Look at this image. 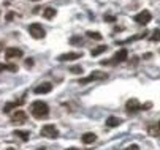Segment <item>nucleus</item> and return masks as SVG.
Here are the masks:
<instances>
[{
	"mask_svg": "<svg viewBox=\"0 0 160 150\" xmlns=\"http://www.w3.org/2000/svg\"><path fill=\"white\" fill-rule=\"evenodd\" d=\"M70 71H72V73H78V74H81V73H82V68H81V67H72Z\"/></svg>",
	"mask_w": 160,
	"mask_h": 150,
	"instance_id": "5701e85b",
	"label": "nucleus"
},
{
	"mask_svg": "<svg viewBox=\"0 0 160 150\" xmlns=\"http://www.w3.org/2000/svg\"><path fill=\"white\" fill-rule=\"evenodd\" d=\"M70 43H72V45H81V43H82V40H81L79 36H73V38L70 40Z\"/></svg>",
	"mask_w": 160,
	"mask_h": 150,
	"instance_id": "4be33fe9",
	"label": "nucleus"
},
{
	"mask_svg": "<svg viewBox=\"0 0 160 150\" xmlns=\"http://www.w3.org/2000/svg\"><path fill=\"white\" fill-rule=\"evenodd\" d=\"M32 2H38V0H32Z\"/></svg>",
	"mask_w": 160,
	"mask_h": 150,
	"instance_id": "c756f323",
	"label": "nucleus"
},
{
	"mask_svg": "<svg viewBox=\"0 0 160 150\" xmlns=\"http://www.w3.org/2000/svg\"><path fill=\"white\" fill-rule=\"evenodd\" d=\"M21 104H24V100H19V101H13V103H8V104H5L3 111H5V112H11V109L18 108V106H21Z\"/></svg>",
	"mask_w": 160,
	"mask_h": 150,
	"instance_id": "2eb2a0df",
	"label": "nucleus"
},
{
	"mask_svg": "<svg viewBox=\"0 0 160 150\" xmlns=\"http://www.w3.org/2000/svg\"><path fill=\"white\" fill-rule=\"evenodd\" d=\"M151 19H152V14H151L148 10H144V11H141V13H138V14L133 16V21H135L136 24H140V26H146Z\"/></svg>",
	"mask_w": 160,
	"mask_h": 150,
	"instance_id": "7ed1b4c3",
	"label": "nucleus"
},
{
	"mask_svg": "<svg viewBox=\"0 0 160 150\" xmlns=\"http://www.w3.org/2000/svg\"><path fill=\"white\" fill-rule=\"evenodd\" d=\"M13 134H14L16 138L22 139V141H29V136H30V133H29V131H21V130H14V131H13Z\"/></svg>",
	"mask_w": 160,
	"mask_h": 150,
	"instance_id": "f3484780",
	"label": "nucleus"
},
{
	"mask_svg": "<svg viewBox=\"0 0 160 150\" xmlns=\"http://www.w3.org/2000/svg\"><path fill=\"white\" fill-rule=\"evenodd\" d=\"M105 21H108V22H114V21H116V17H114V16H109V14H106V16H105Z\"/></svg>",
	"mask_w": 160,
	"mask_h": 150,
	"instance_id": "393cba45",
	"label": "nucleus"
},
{
	"mask_svg": "<svg viewBox=\"0 0 160 150\" xmlns=\"http://www.w3.org/2000/svg\"><path fill=\"white\" fill-rule=\"evenodd\" d=\"M108 74L105 73V71H92L87 77H82L79 82L81 84H89V82H92V81H100V79H105Z\"/></svg>",
	"mask_w": 160,
	"mask_h": 150,
	"instance_id": "39448f33",
	"label": "nucleus"
},
{
	"mask_svg": "<svg viewBox=\"0 0 160 150\" xmlns=\"http://www.w3.org/2000/svg\"><path fill=\"white\" fill-rule=\"evenodd\" d=\"M81 52H67V54H60L59 57H57V60L59 62H73V60H78V59H81Z\"/></svg>",
	"mask_w": 160,
	"mask_h": 150,
	"instance_id": "423d86ee",
	"label": "nucleus"
},
{
	"mask_svg": "<svg viewBox=\"0 0 160 150\" xmlns=\"http://www.w3.org/2000/svg\"><path fill=\"white\" fill-rule=\"evenodd\" d=\"M56 13H57V11H56L54 8L48 7V8L43 10V17H44V19H52V17L56 16Z\"/></svg>",
	"mask_w": 160,
	"mask_h": 150,
	"instance_id": "dca6fc26",
	"label": "nucleus"
},
{
	"mask_svg": "<svg viewBox=\"0 0 160 150\" xmlns=\"http://www.w3.org/2000/svg\"><path fill=\"white\" fill-rule=\"evenodd\" d=\"M5 70L16 71V67H14V65H7V63H0V71H5Z\"/></svg>",
	"mask_w": 160,
	"mask_h": 150,
	"instance_id": "aec40b11",
	"label": "nucleus"
},
{
	"mask_svg": "<svg viewBox=\"0 0 160 150\" xmlns=\"http://www.w3.org/2000/svg\"><path fill=\"white\" fill-rule=\"evenodd\" d=\"M127 57H128V51L127 49H121V51H118L116 52V55L112 57V62H125L127 60Z\"/></svg>",
	"mask_w": 160,
	"mask_h": 150,
	"instance_id": "f8f14e48",
	"label": "nucleus"
},
{
	"mask_svg": "<svg viewBox=\"0 0 160 150\" xmlns=\"http://www.w3.org/2000/svg\"><path fill=\"white\" fill-rule=\"evenodd\" d=\"M95 139H97V136H95L94 133H84V134L81 136V141H82V144H86V145L94 144Z\"/></svg>",
	"mask_w": 160,
	"mask_h": 150,
	"instance_id": "4468645a",
	"label": "nucleus"
},
{
	"mask_svg": "<svg viewBox=\"0 0 160 150\" xmlns=\"http://www.w3.org/2000/svg\"><path fill=\"white\" fill-rule=\"evenodd\" d=\"M26 67H27V68L33 67V59H26Z\"/></svg>",
	"mask_w": 160,
	"mask_h": 150,
	"instance_id": "b1692460",
	"label": "nucleus"
},
{
	"mask_svg": "<svg viewBox=\"0 0 160 150\" xmlns=\"http://www.w3.org/2000/svg\"><path fill=\"white\" fill-rule=\"evenodd\" d=\"M121 123H122V119H119V117L111 115V117L106 119V126H108V128H116V126H119Z\"/></svg>",
	"mask_w": 160,
	"mask_h": 150,
	"instance_id": "ddd939ff",
	"label": "nucleus"
},
{
	"mask_svg": "<svg viewBox=\"0 0 160 150\" xmlns=\"http://www.w3.org/2000/svg\"><path fill=\"white\" fill-rule=\"evenodd\" d=\"M86 36L92 38V40H102V33H98V32H92V30H89V32L86 33Z\"/></svg>",
	"mask_w": 160,
	"mask_h": 150,
	"instance_id": "6ab92c4d",
	"label": "nucleus"
},
{
	"mask_svg": "<svg viewBox=\"0 0 160 150\" xmlns=\"http://www.w3.org/2000/svg\"><path fill=\"white\" fill-rule=\"evenodd\" d=\"M27 120V114L24 111H13L11 112V122L13 123H24Z\"/></svg>",
	"mask_w": 160,
	"mask_h": 150,
	"instance_id": "0eeeda50",
	"label": "nucleus"
},
{
	"mask_svg": "<svg viewBox=\"0 0 160 150\" xmlns=\"http://www.w3.org/2000/svg\"><path fill=\"white\" fill-rule=\"evenodd\" d=\"M127 150H140V147L136 145V144H133V145H130V147H128Z\"/></svg>",
	"mask_w": 160,
	"mask_h": 150,
	"instance_id": "bb28decb",
	"label": "nucleus"
},
{
	"mask_svg": "<svg viewBox=\"0 0 160 150\" xmlns=\"http://www.w3.org/2000/svg\"><path fill=\"white\" fill-rule=\"evenodd\" d=\"M41 136H44V138H49V139H56L57 136H59V131H57V128L54 126V125H44L43 128H41Z\"/></svg>",
	"mask_w": 160,
	"mask_h": 150,
	"instance_id": "f03ea898",
	"label": "nucleus"
},
{
	"mask_svg": "<svg viewBox=\"0 0 160 150\" xmlns=\"http://www.w3.org/2000/svg\"><path fill=\"white\" fill-rule=\"evenodd\" d=\"M151 108H152V103H146L141 106V109H151Z\"/></svg>",
	"mask_w": 160,
	"mask_h": 150,
	"instance_id": "a878e982",
	"label": "nucleus"
},
{
	"mask_svg": "<svg viewBox=\"0 0 160 150\" xmlns=\"http://www.w3.org/2000/svg\"><path fill=\"white\" fill-rule=\"evenodd\" d=\"M125 109H127V112L135 114V112L141 111V104L138 103V100H128L127 104H125Z\"/></svg>",
	"mask_w": 160,
	"mask_h": 150,
	"instance_id": "1a4fd4ad",
	"label": "nucleus"
},
{
	"mask_svg": "<svg viewBox=\"0 0 160 150\" xmlns=\"http://www.w3.org/2000/svg\"><path fill=\"white\" fill-rule=\"evenodd\" d=\"M5 57L8 60H13V59H21L22 57V51L18 49V48H8L5 51Z\"/></svg>",
	"mask_w": 160,
	"mask_h": 150,
	"instance_id": "9d476101",
	"label": "nucleus"
},
{
	"mask_svg": "<svg viewBox=\"0 0 160 150\" xmlns=\"http://www.w3.org/2000/svg\"><path fill=\"white\" fill-rule=\"evenodd\" d=\"M151 41H160V29L158 30H154L152 32V35H151Z\"/></svg>",
	"mask_w": 160,
	"mask_h": 150,
	"instance_id": "412c9836",
	"label": "nucleus"
},
{
	"mask_svg": "<svg viewBox=\"0 0 160 150\" xmlns=\"http://www.w3.org/2000/svg\"><path fill=\"white\" fill-rule=\"evenodd\" d=\"M29 33H30L35 40H41V38H44V35H46L44 29H43L40 24H30V26H29Z\"/></svg>",
	"mask_w": 160,
	"mask_h": 150,
	"instance_id": "20e7f679",
	"label": "nucleus"
},
{
	"mask_svg": "<svg viewBox=\"0 0 160 150\" xmlns=\"http://www.w3.org/2000/svg\"><path fill=\"white\" fill-rule=\"evenodd\" d=\"M148 134L154 136V138H158L160 136V123H151L148 126Z\"/></svg>",
	"mask_w": 160,
	"mask_h": 150,
	"instance_id": "9b49d317",
	"label": "nucleus"
},
{
	"mask_svg": "<svg viewBox=\"0 0 160 150\" xmlns=\"http://www.w3.org/2000/svg\"><path fill=\"white\" fill-rule=\"evenodd\" d=\"M52 90V84L51 82H43L40 85H37V87L33 89V92L37 95H44V93H49Z\"/></svg>",
	"mask_w": 160,
	"mask_h": 150,
	"instance_id": "6e6552de",
	"label": "nucleus"
},
{
	"mask_svg": "<svg viewBox=\"0 0 160 150\" xmlns=\"http://www.w3.org/2000/svg\"><path fill=\"white\" fill-rule=\"evenodd\" d=\"M105 51H106V46H105V45H102V46H98V48H94L92 51H90V54H92V57H97V55L103 54Z\"/></svg>",
	"mask_w": 160,
	"mask_h": 150,
	"instance_id": "a211bd4d",
	"label": "nucleus"
},
{
	"mask_svg": "<svg viewBox=\"0 0 160 150\" xmlns=\"http://www.w3.org/2000/svg\"><path fill=\"white\" fill-rule=\"evenodd\" d=\"M7 150H14V148H13V147H8V148H7Z\"/></svg>",
	"mask_w": 160,
	"mask_h": 150,
	"instance_id": "c85d7f7f",
	"label": "nucleus"
},
{
	"mask_svg": "<svg viewBox=\"0 0 160 150\" xmlns=\"http://www.w3.org/2000/svg\"><path fill=\"white\" fill-rule=\"evenodd\" d=\"M67 150H78L76 147H70V148H67Z\"/></svg>",
	"mask_w": 160,
	"mask_h": 150,
	"instance_id": "cd10ccee",
	"label": "nucleus"
},
{
	"mask_svg": "<svg viewBox=\"0 0 160 150\" xmlns=\"http://www.w3.org/2000/svg\"><path fill=\"white\" fill-rule=\"evenodd\" d=\"M30 112L32 115L40 120V119H46L49 115V108H48V104L46 103H43V101H33L30 104Z\"/></svg>",
	"mask_w": 160,
	"mask_h": 150,
	"instance_id": "f257e3e1",
	"label": "nucleus"
}]
</instances>
